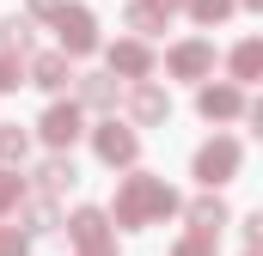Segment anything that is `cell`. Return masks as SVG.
I'll return each mask as SVG.
<instances>
[{"label":"cell","mask_w":263,"mask_h":256,"mask_svg":"<svg viewBox=\"0 0 263 256\" xmlns=\"http://www.w3.org/2000/svg\"><path fill=\"white\" fill-rule=\"evenodd\" d=\"M178 207V195L165 189L159 177H129L117 195V226H147V220H165Z\"/></svg>","instance_id":"6da1fadb"},{"label":"cell","mask_w":263,"mask_h":256,"mask_svg":"<svg viewBox=\"0 0 263 256\" xmlns=\"http://www.w3.org/2000/svg\"><path fill=\"white\" fill-rule=\"evenodd\" d=\"M49 18H55V31H62L67 55H92V49H98V31H92V12H86V6H55Z\"/></svg>","instance_id":"7a4b0ae2"},{"label":"cell","mask_w":263,"mask_h":256,"mask_svg":"<svg viewBox=\"0 0 263 256\" xmlns=\"http://www.w3.org/2000/svg\"><path fill=\"white\" fill-rule=\"evenodd\" d=\"M233 171H239V140H208L196 153V177L202 183H227Z\"/></svg>","instance_id":"3957f363"},{"label":"cell","mask_w":263,"mask_h":256,"mask_svg":"<svg viewBox=\"0 0 263 256\" xmlns=\"http://www.w3.org/2000/svg\"><path fill=\"white\" fill-rule=\"evenodd\" d=\"M67 232H73V244H80V250H98V244H110V220H104L98 207H80V214L67 220Z\"/></svg>","instance_id":"277c9868"},{"label":"cell","mask_w":263,"mask_h":256,"mask_svg":"<svg viewBox=\"0 0 263 256\" xmlns=\"http://www.w3.org/2000/svg\"><path fill=\"white\" fill-rule=\"evenodd\" d=\"M98 159H104V165H129L135 159V134L117 128V122H104L98 128Z\"/></svg>","instance_id":"5b68a950"},{"label":"cell","mask_w":263,"mask_h":256,"mask_svg":"<svg viewBox=\"0 0 263 256\" xmlns=\"http://www.w3.org/2000/svg\"><path fill=\"white\" fill-rule=\"evenodd\" d=\"M73 134H80V110H73V104H55V110L43 116V140H49V146H73Z\"/></svg>","instance_id":"8992f818"},{"label":"cell","mask_w":263,"mask_h":256,"mask_svg":"<svg viewBox=\"0 0 263 256\" xmlns=\"http://www.w3.org/2000/svg\"><path fill=\"white\" fill-rule=\"evenodd\" d=\"M31 79H37L43 92H62L67 79H73V73H67V55H31Z\"/></svg>","instance_id":"52a82bcc"},{"label":"cell","mask_w":263,"mask_h":256,"mask_svg":"<svg viewBox=\"0 0 263 256\" xmlns=\"http://www.w3.org/2000/svg\"><path fill=\"white\" fill-rule=\"evenodd\" d=\"M214 67V49L208 43H184V49H172V73H184V79H196Z\"/></svg>","instance_id":"ba28073f"},{"label":"cell","mask_w":263,"mask_h":256,"mask_svg":"<svg viewBox=\"0 0 263 256\" xmlns=\"http://www.w3.org/2000/svg\"><path fill=\"white\" fill-rule=\"evenodd\" d=\"M196 104H202V116H239V110H245L239 86H208V92H202Z\"/></svg>","instance_id":"9c48e42d"},{"label":"cell","mask_w":263,"mask_h":256,"mask_svg":"<svg viewBox=\"0 0 263 256\" xmlns=\"http://www.w3.org/2000/svg\"><path fill=\"white\" fill-rule=\"evenodd\" d=\"M110 67H117V73H135V79H141V73L153 67V55H147L141 43H117V49H110Z\"/></svg>","instance_id":"30bf717a"},{"label":"cell","mask_w":263,"mask_h":256,"mask_svg":"<svg viewBox=\"0 0 263 256\" xmlns=\"http://www.w3.org/2000/svg\"><path fill=\"white\" fill-rule=\"evenodd\" d=\"M165 110H172V104H165L159 86H141V92H135V122H165Z\"/></svg>","instance_id":"8fae6325"},{"label":"cell","mask_w":263,"mask_h":256,"mask_svg":"<svg viewBox=\"0 0 263 256\" xmlns=\"http://www.w3.org/2000/svg\"><path fill=\"white\" fill-rule=\"evenodd\" d=\"M73 177H80V171H73L67 159H49V165L37 171V183H43V195H62V189H73Z\"/></svg>","instance_id":"7c38bea8"},{"label":"cell","mask_w":263,"mask_h":256,"mask_svg":"<svg viewBox=\"0 0 263 256\" xmlns=\"http://www.w3.org/2000/svg\"><path fill=\"white\" fill-rule=\"evenodd\" d=\"M0 49L6 55H31V18H6L0 25Z\"/></svg>","instance_id":"4fadbf2b"},{"label":"cell","mask_w":263,"mask_h":256,"mask_svg":"<svg viewBox=\"0 0 263 256\" xmlns=\"http://www.w3.org/2000/svg\"><path fill=\"white\" fill-rule=\"evenodd\" d=\"M165 18H172V12H165V6H153V0H135V6H129V25H135V31H147V37H153V31H165Z\"/></svg>","instance_id":"5bb4252c"},{"label":"cell","mask_w":263,"mask_h":256,"mask_svg":"<svg viewBox=\"0 0 263 256\" xmlns=\"http://www.w3.org/2000/svg\"><path fill=\"white\" fill-rule=\"evenodd\" d=\"M190 226H196V232H208V238H214V232L227 226V207H220V201H196V207H190Z\"/></svg>","instance_id":"9a60e30c"},{"label":"cell","mask_w":263,"mask_h":256,"mask_svg":"<svg viewBox=\"0 0 263 256\" xmlns=\"http://www.w3.org/2000/svg\"><path fill=\"white\" fill-rule=\"evenodd\" d=\"M257 67H263V43H239L233 49V73L239 79H257Z\"/></svg>","instance_id":"2e32d148"},{"label":"cell","mask_w":263,"mask_h":256,"mask_svg":"<svg viewBox=\"0 0 263 256\" xmlns=\"http://www.w3.org/2000/svg\"><path fill=\"white\" fill-rule=\"evenodd\" d=\"M80 98H86L92 110H110V104H117V86H110V79H80Z\"/></svg>","instance_id":"e0dca14e"},{"label":"cell","mask_w":263,"mask_h":256,"mask_svg":"<svg viewBox=\"0 0 263 256\" xmlns=\"http://www.w3.org/2000/svg\"><path fill=\"white\" fill-rule=\"evenodd\" d=\"M25 146H31V140H25V128H0V159H6V165H12V159H25Z\"/></svg>","instance_id":"ac0fdd59"},{"label":"cell","mask_w":263,"mask_h":256,"mask_svg":"<svg viewBox=\"0 0 263 256\" xmlns=\"http://www.w3.org/2000/svg\"><path fill=\"white\" fill-rule=\"evenodd\" d=\"M190 12H196L202 25H214V18H227V12H233V0H190Z\"/></svg>","instance_id":"d6986e66"},{"label":"cell","mask_w":263,"mask_h":256,"mask_svg":"<svg viewBox=\"0 0 263 256\" xmlns=\"http://www.w3.org/2000/svg\"><path fill=\"white\" fill-rule=\"evenodd\" d=\"M18 195H25V183H18L12 171H0V214H6V207H18Z\"/></svg>","instance_id":"ffe728a7"},{"label":"cell","mask_w":263,"mask_h":256,"mask_svg":"<svg viewBox=\"0 0 263 256\" xmlns=\"http://www.w3.org/2000/svg\"><path fill=\"white\" fill-rule=\"evenodd\" d=\"M172 256H214V238H208V232H196V238H184Z\"/></svg>","instance_id":"44dd1931"},{"label":"cell","mask_w":263,"mask_h":256,"mask_svg":"<svg viewBox=\"0 0 263 256\" xmlns=\"http://www.w3.org/2000/svg\"><path fill=\"white\" fill-rule=\"evenodd\" d=\"M25 220H31V232H49V226H55V214H49V201H31V214H25Z\"/></svg>","instance_id":"7402d4cb"},{"label":"cell","mask_w":263,"mask_h":256,"mask_svg":"<svg viewBox=\"0 0 263 256\" xmlns=\"http://www.w3.org/2000/svg\"><path fill=\"white\" fill-rule=\"evenodd\" d=\"M0 256H25V238H18V226H0Z\"/></svg>","instance_id":"603a6c76"},{"label":"cell","mask_w":263,"mask_h":256,"mask_svg":"<svg viewBox=\"0 0 263 256\" xmlns=\"http://www.w3.org/2000/svg\"><path fill=\"white\" fill-rule=\"evenodd\" d=\"M12 86H18V61H6V55H0V92H12Z\"/></svg>","instance_id":"cb8c5ba5"},{"label":"cell","mask_w":263,"mask_h":256,"mask_svg":"<svg viewBox=\"0 0 263 256\" xmlns=\"http://www.w3.org/2000/svg\"><path fill=\"white\" fill-rule=\"evenodd\" d=\"M86 256H117V250H110V244H98V250H86Z\"/></svg>","instance_id":"d4e9b609"},{"label":"cell","mask_w":263,"mask_h":256,"mask_svg":"<svg viewBox=\"0 0 263 256\" xmlns=\"http://www.w3.org/2000/svg\"><path fill=\"white\" fill-rule=\"evenodd\" d=\"M153 6H165V12H172V6H178V0H153Z\"/></svg>","instance_id":"484cf974"},{"label":"cell","mask_w":263,"mask_h":256,"mask_svg":"<svg viewBox=\"0 0 263 256\" xmlns=\"http://www.w3.org/2000/svg\"><path fill=\"white\" fill-rule=\"evenodd\" d=\"M245 6H257V0H245Z\"/></svg>","instance_id":"4316f807"}]
</instances>
